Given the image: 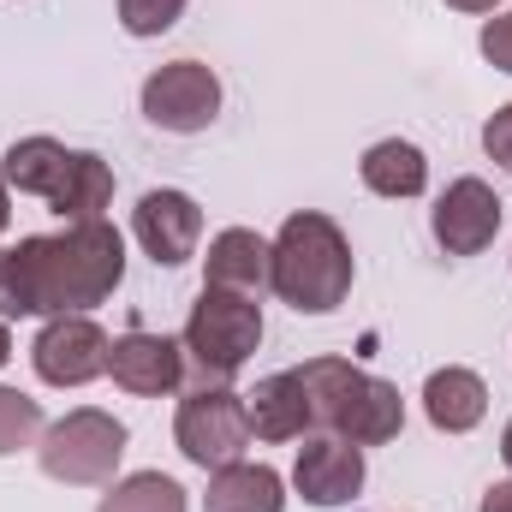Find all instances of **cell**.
<instances>
[{
	"label": "cell",
	"instance_id": "cell-7",
	"mask_svg": "<svg viewBox=\"0 0 512 512\" xmlns=\"http://www.w3.org/2000/svg\"><path fill=\"white\" fill-rule=\"evenodd\" d=\"M221 114V78L203 60H173L143 78V120L173 137H197Z\"/></svg>",
	"mask_w": 512,
	"mask_h": 512
},
{
	"label": "cell",
	"instance_id": "cell-16",
	"mask_svg": "<svg viewBox=\"0 0 512 512\" xmlns=\"http://www.w3.org/2000/svg\"><path fill=\"white\" fill-rule=\"evenodd\" d=\"M203 512H286V483L268 465H245V459L239 465H221L209 477Z\"/></svg>",
	"mask_w": 512,
	"mask_h": 512
},
{
	"label": "cell",
	"instance_id": "cell-8",
	"mask_svg": "<svg viewBox=\"0 0 512 512\" xmlns=\"http://www.w3.org/2000/svg\"><path fill=\"white\" fill-rule=\"evenodd\" d=\"M108 352H114V340L90 316H54L36 334L30 364H36V376L48 387H84L96 376H108Z\"/></svg>",
	"mask_w": 512,
	"mask_h": 512
},
{
	"label": "cell",
	"instance_id": "cell-10",
	"mask_svg": "<svg viewBox=\"0 0 512 512\" xmlns=\"http://www.w3.org/2000/svg\"><path fill=\"white\" fill-rule=\"evenodd\" d=\"M501 233V197L483 179H453L435 203V239L447 256H477Z\"/></svg>",
	"mask_w": 512,
	"mask_h": 512
},
{
	"label": "cell",
	"instance_id": "cell-23",
	"mask_svg": "<svg viewBox=\"0 0 512 512\" xmlns=\"http://www.w3.org/2000/svg\"><path fill=\"white\" fill-rule=\"evenodd\" d=\"M483 60L501 66V72H512V12H501V18L483 24Z\"/></svg>",
	"mask_w": 512,
	"mask_h": 512
},
{
	"label": "cell",
	"instance_id": "cell-1",
	"mask_svg": "<svg viewBox=\"0 0 512 512\" xmlns=\"http://www.w3.org/2000/svg\"><path fill=\"white\" fill-rule=\"evenodd\" d=\"M126 280V245L108 221H72L66 233L18 239L0 251V316H72L102 304Z\"/></svg>",
	"mask_w": 512,
	"mask_h": 512
},
{
	"label": "cell",
	"instance_id": "cell-2",
	"mask_svg": "<svg viewBox=\"0 0 512 512\" xmlns=\"http://www.w3.org/2000/svg\"><path fill=\"white\" fill-rule=\"evenodd\" d=\"M268 251H274L268 286L298 316H328V310L346 304V292H352V245L328 215H316V209L286 215V227H280V239Z\"/></svg>",
	"mask_w": 512,
	"mask_h": 512
},
{
	"label": "cell",
	"instance_id": "cell-29",
	"mask_svg": "<svg viewBox=\"0 0 512 512\" xmlns=\"http://www.w3.org/2000/svg\"><path fill=\"white\" fill-rule=\"evenodd\" d=\"M501 459L512 465V423H507V435H501Z\"/></svg>",
	"mask_w": 512,
	"mask_h": 512
},
{
	"label": "cell",
	"instance_id": "cell-15",
	"mask_svg": "<svg viewBox=\"0 0 512 512\" xmlns=\"http://www.w3.org/2000/svg\"><path fill=\"white\" fill-rule=\"evenodd\" d=\"M423 411H429V423H435L441 435H465V429L483 423V411H489V387H483V376L447 364V370H435V376L423 382Z\"/></svg>",
	"mask_w": 512,
	"mask_h": 512
},
{
	"label": "cell",
	"instance_id": "cell-27",
	"mask_svg": "<svg viewBox=\"0 0 512 512\" xmlns=\"http://www.w3.org/2000/svg\"><path fill=\"white\" fill-rule=\"evenodd\" d=\"M6 221H12V203H6V173H0V233H6Z\"/></svg>",
	"mask_w": 512,
	"mask_h": 512
},
{
	"label": "cell",
	"instance_id": "cell-14",
	"mask_svg": "<svg viewBox=\"0 0 512 512\" xmlns=\"http://www.w3.org/2000/svg\"><path fill=\"white\" fill-rule=\"evenodd\" d=\"M268 239H256L251 227H227V233H215L209 239V256H203V268H209V280L203 286H227V292H262L268 286Z\"/></svg>",
	"mask_w": 512,
	"mask_h": 512
},
{
	"label": "cell",
	"instance_id": "cell-4",
	"mask_svg": "<svg viewBox=\"0 0 512 512\" xmlns=\"http://www.w3.org/2000/svg\"><path fill=\"white\" fill-rule=\"evenodd\" d=\"M256 346H262V304L251 292L203 286V298L191 304V322H185V352L203 370V382H233L251 364Z\"/></svg>",
	"mask_w": 512,
	"mask_h": 512
},
{
	"label": "cell",
	"instance_id": "cell-3",
	"mask_svg": "<svg viewBox=\"0 0 512 512\" xmlns=\"http://www.w3.org/2000/svg\"><path fill=\"white\" fill-rule=\"evenodd\" d=\"M298 382L310 393V417L328 423L352 447H382V441H393L405 429L399 387L370 376V370H358V364H346V358H310L298 370Z\"/></svg>",
	"mask_w": 512,
	"mask_h": 512
},
{
	"label": "cell",
	"instance_id": "cell-22",
	"mask_svg": "<svg viewBox=\"0 0 512 512\" xmlns=\"http://www.w3.org/2000/svg\"><path fill=\"white\" fill-rule=\"evenodd\" d=\"M185 18V0H120V24L131 36H161Z\"/></svg>",
	"mask_w": 512,
	"mask_h": 512
},
{
	"label": "cell",
	"instance_id": "cell-20",
	"mask_svg": "<svg viewBox=\"0 0 512 512\" xmlns=\"http://www.w3.org/2000/svg\"><path fill=\"white\" fill-rule=\"evenodd\" d=\"M96 512H185V489L161 471H137L126 483H114Z\"/></svg>",
	"mask_w": 512,
	"mask_h": 512
},
{
	"label": "cell",
	"instance_id": "cell-13",
	"mask_svg": "<svg viewBox=\"0 0 512 512\" xmlns=\"http://www.w3.org/2000/svg\"><path fill=\"white\" fill-rule=\"evenodd\" d=\"M245 411H251V435L256 441H298L316 417H310V393L298 382V370H280V376H262L256 393H245Z\"/></svg>",
	"mask_w": 512,
	"mask_h": 512
},
{
	"label": "cell",
	"instance_id": "cell-21",
	"mask_svg": "<svg viewBox=\"0 0 512 512\" xmlns=\"http://www.w3.org/2000/svg\"><path fill=\"white\" fill-rule=\"evenodd\" d=\"M36 435H42V405L30 393H18V387H0V459L30 447Z\"/></svg>",
	"mask_w": 512,
	"mask_h": 512
},
{
	"label": "cell",
	"instance_id": "cell-25",
	"mask_svg": "<svg viewBox=\"0 0 512 512\" xmlns=\"http://www.w3.org/2000/svg\"><path fill=\"white\" fill-rule=\"evenodd\" d=\"M483 512H512V483H495V489L483 495Z\"/></svg>",
	"mask_w": 512,
	"mask_h": 512
},
{
	"label": "cell",
	"instance_id": "cell-12",
	"mask_svg": "<svg viewBox=\"0 0 512 512\" xmlns=\"http://www.w3.org/2000/svg\"><path fill=\"white\" fill-rule=\"evenodd\" d=\"M108 376L114 387H126L137 399H161L185 382V346H173L167 334H120L108 352Z\"/></svg>",
	"mask_w": 512,
	"mask_h": 512
},
{
	"label": "cell",
	"instance_id": "cell-26",
	"mask_svg": "<svg viewBox=\"0 0 512 512\" xmlns=\"http://www.w3.org/2000/svg\"><path fill=\"white\" fill-rule=\"evenodd\" d=\"M447 6H459V12H495L501 0H447Z\"/></svg>",
	"mask_w": 512,
	"mask_h": 512
},
{
	"label": "cell",
	"instance_id": "cell-24",
	"mask_svg": "<svg viewBox=\"0 0 512 512\" xmlns=\"http://www.w3.org/2000/svg\"><path fill=\"white\" fill-rule=\"evenodd\" d=\"M483 149H489V161H501V167L512 173V102L489 114V126H483Z\"/></svg>",
	"mask_w": 512,
	"mask_h": 512
},
{
	"label": "cell",
	"instance_id": "cell-28",
	"mask_svg": "<svg viewBox=\"0 0 512 512\" xmlns=\"http://www.w3.org/2000/svg\"><path fill=\"white\" fill-rule=\"evenodd\" d=\"M12 358V334H6V322H0V364Z\"/></svg>",
	"mask_w": 512,
	"mask_h": 512
},
{
	"label": "cell",
	"instance_id": "cell-18",
	"mask_svg": "<svg viewBox=\"0 0 512 512\" xmlns=\"http://www.w3.org/2000/svg\"><path fill=\"white\" fill-rule=\"evenodd\" d=\"M108 197H114V167L90 149H72V167H66L60 191L48 197V209L66 215V221H102Z\"/></svg>",
	"mask_w": 512,
	"mask_h": 512
},
{
	"label": "cell",
	"instance_id": "cell-6",
	"mask_svg": "<svg viewBox=\"0 0 512 512\" xmlns=\"http://www.w3.org/2000/svg\"><path fill=\"white\" fill-rule=\"evenodd\" d=\"M173 441L191 465L203 471H221V465H239L245 447H251V411H245V393H233L227 382H203L173 417Z\"/></svg>",
	"mask_w": 512,
	"mask_h": 512
},
{
	"label": "cell",
	"instance_id": "cell-5",
	"mask_svg": "<svg viewBox=\"0 0 512 512\" xmlns=\"http://www.w3.org/2000/svg\"><path fill=\"white\" fill-rule=\"evenodd\" d=\"M42 471L54 483H72V489H102L114 483L120 459H126V423L96 411V405H78L66 411L60 423L42 429Z\"/></svg>",
	"mask_w": 512,
	"mask_h": 512
},
{
	"label": "cell",
	"instance_id": "cell-17",
	"mask_svg": "<svg viewBox=\"0 0 512 512\" xmlns=\"http://www.w3.org/2000/svg\"><path fill=\"white\" fill-rule=\"evenodd\" d=\"M358 173H364V185H370L376 197H417V191L429 185V161H423V149L405 143V137L370 143L364 161H358Z\"/></svg>",
	"mask_w": 512,
	"mask_h": 512
},
{
	"label": "cell",
	"instance_id": "cell-11",
	"mask_svg": "<svg viewBox=\"0 0 512 512\" xmlns=\"http://www.w3.org/2000/svg\"><path fill=\"white\" fill-rule=\"evenodd\" d=\"M292 489L310 507H346V501H358V489H364V447H352L340 435L304 441L298 465H292Z\"/></svg>",
	"mask_w": 512,
	"mask_h": 512
},
{
	"label": "cell",
	"instance_id": "cell-9",
	"mask_svg": "<svg viewBox=\"0 0 512 512\" xmlns=\"http://www.w3.org/2000/svg\"><path fill=\"white\" fill-rule=\"evenodd\" d=\"M131 233L155 268H179V262H191L197 239H203V209L185 191H149L131 215Z\"/></svg>",
	"mask_w": 512,
	"mask_h": 512
},
{
	"label": "cell",
	"instance_id": "cell-19",
	"mask_svg": "<svg viewBox=\"0 0 512 512\" xmlns=\"http://www.w3.org/2000/svg\"><path fill=\"white\" fill-rule=\"evenodd\" d=\"M66 167H72V149L54 143V137H18V143L6 149V161H0L6 185H18V191H30V197H42V203L60 191Z\"/></svg>",
	"mask_w": 512,
	"mask_h": 512
}]
</instances>
